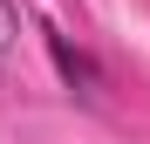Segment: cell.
Wrapping results in <instances>:
<instances>
[{"mask_svg": "<svg viewBox=\"0 0 150 144\" xmlns=\"http://www.w3.org/2000/svg\"><path fill=\"white\" fill-rule=\"evenodd\" d=\"M41 41H48V55H55V69H62V82L75 89V96H89V103H96V96H103V69H96L89 55H82V48H75L62 28H48V21H41Z\"/></svg>", "mask_w": 150, "mask_h": 144, "instance_id": "cell-1", "label": "cell"}, {"mask_svg": "<svg viewBox=\"0 0 150 144\" xmlns=\"http://www.w3.org/2000/svg\"><path fill=\"white\" fill-rule=\"evenodd\" d=\"M14 41H21V7H7V0H0V62L14 55Z\"/></svg>", "mask_w": 150, "mask_h": 144, "instance_id": "cell-2", "label": "cell"}]
</instances>
